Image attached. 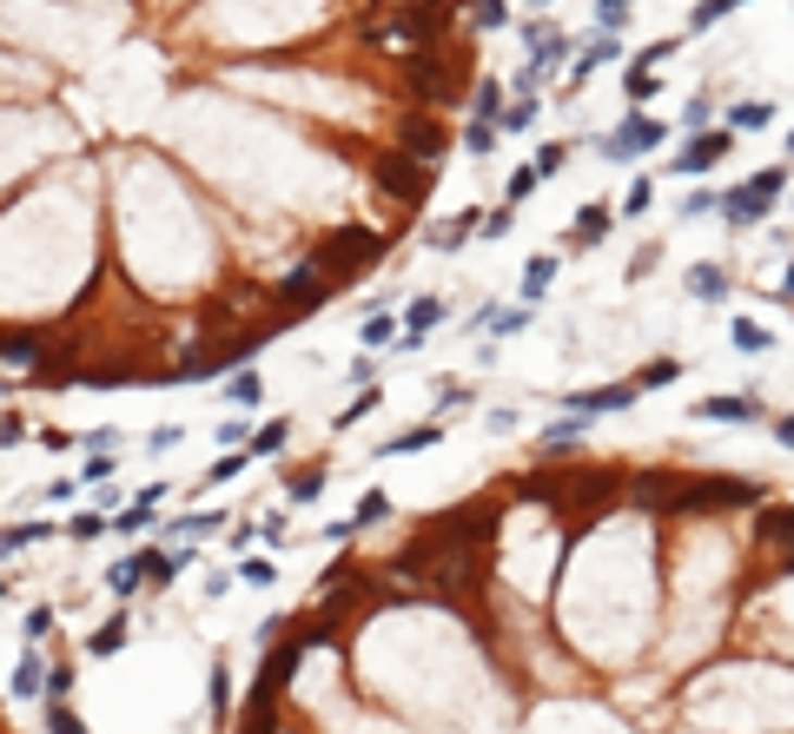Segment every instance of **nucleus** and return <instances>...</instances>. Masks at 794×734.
<instances>
[{
  "mask_svg": "<svg viewBox=\"0 0 794 734\" xmlns=\"http://www.w3.org/2000/svg\"><path fill=\"white\" fill-rule=\"evenodd\" d=\"M656 259H662V245H643V252H635V265H629L622 278H629V285H635V278H649V272H656Z\"/></svg>",
  "mask_w": 794,
  "mask_h": 734,
  "instance_id": "864d4df0",
  "label": "nucleus"
},
{
  "mask_svg": "<svg viewBox=\"0 0 794 734\" xmlns=\"http://www.w3.org/2000/svg\"><path fill=\"white\" fill-rule=\"evenodd\" d=\"M470 21L476 27H510V8L504 0H470Z\"/></svg>",
  "mask_w": 794,
  "mask_h": 734,
  "instance_id": "37998d69",
  "label": "nucleus"
},
{
  "mask_svg": "<svg viewBox=\"0 0 794 734\" xmlns=\"http://www.w3.org/2000/svg\"><path fill=\"white\" fill-rule=\"evenodd\" d=\"M47 669H53V662L40 656L34 642H27V648H21V662H14V682H8V695H14V701H34V695H47Z\"/></svg>",
  "mask_w": 794,
  "mask_h": 734,
  "instance_id": "1a4fd4ad",
  "label": "nucleus"
},
{
  "mask_svg": "<svg viewBox=\"0 0 794 734\" xmlns=\"http://www.w3.org/2000/svg\"><path fill=\"white\" fill-rule=\"evenodd\" d=\"M729 152H735V126H729V133H695V139L682 146V159H669V166H675L682 179H702V173L722 166Z\"/></svg>",
  "mask_w": 794,
  "mask_h": 734,
  "instance_id": "39448f33",
  "label": "nucleus"
},
{
  "mask_svg": "<svg viewBox=\"0 0 794 734\" xmlns=\"http://www.w3.org/2000/svg\"><path fill=\"white\" fill-rule=\"evenodd\" d=\"M345 384H358V390H371V384H377V358H371V351H358V358L345 364Z\"/></svg>",
  "mask_w": 794,
  "mask_h": 734,
  "instance_id": "c03bdc74",
  "label": "nucleus"
},
{
  "mask_svg": "<svg viewBox=\"0 0 794 734\" xmlns=\"http://www.w3.org/2000/svg\"><path fill=\"white\" fill-rule=\"evenodd\" d=\"M139 583H146V569H139V556H120V562H113V569H107V589H113V596H120V602H126V596H133V589H139Z\"/></svg>",
  "mask_w": 794,
  "mask_h": 734,
  "instance_id": "393cba45",
  "label": "nucleus"
},
{
  "mask_svg": "<svg viewBox=\"0 0 794 734\" xmlns=\"http://www.w3.org/2000/svg\"><path fill=\"white\" fill-rule=\"evenodd\" d=\"M66 536H73V543H100V536H113V517H107V510H73Z\"/></svg>",
  "mask_w": 794,
  "mask_h": 734,
  "instance_id": "412c9836",
  "label": "nucleus"
},
{
  "mask_svg": "<svg viewBox=\"0 0 794 734\" xmlns=\"http://www.w3.org/2000/svg\"><path fill=\"white\" fill-rule=\"evenodd\" d=\"M609 219H616V212H609L603 199H590V206L576 212V225H570V238H563V245H570V252H590V245L609 232Z\"/></svg>",
  "mask_w": 794,
  "mask_h": 734,
  "instance_id": "f8f14e48",
  "label": "nucleus"
},
{
  "mask_svg": "<svg viewBox=\"0 0 794 734\" xmlns=\"http://www.w3.org/2000/svg\"><path fill=\"white\" fill-rule=\"evenodd\" d=\"M238 583H246V589H272L278 583V562L272 556H246V562H238Z\"/></svg>",
  "mask_w": 794,
  "mask_h": 734,
  "instance_id": "cd10ccee",
  "label": "nucleus"
},
{
  "mask_svg": "<svg viewBox=\"0 0 794 734\" xmlns=\"http://www.w3.org/2000/svg\"><path fill=\"white\" fill-rule=\"evenodd\" d=\"M66 695H73V669L53 662V669H47V701H66Z\"/></svg>",
  "mask_w": 794,
  "mask_h": 734,
  "instance_id": "3c124183",
  "label": "nucleus"
},
{
  "mask_svg": "<svg viewBox=\"0 0 794 734\" xmlns=\"http://www.w3.org/2000/svg\"><path fill=\"white\" fill-rule=\"evenodd\" d=\"M285 497H291V503H318V497H325V470H298V476H285Z\"/></svg>",
  "mask_w": 794,
  "mask_h": 734,
  "instance_id": "bb28decb",
  "label": "nucleus"
},
{
  "mask_svg": "<svg viewBox=\"0 0 794 734\" xmlns=\"http://www.w3.org/2000/svg\"><path fill=\"white\" fill-rule=\"evenodd\" d=\"M377 252H384V238H377V232L345 225V232H332V238L311 252V265H318V278H325V285H351V278L377 259Z\"/></svg>",
  "mask_w": 794,
  "mask_h": 734,
  "instance_id": "f257e3e1",
  "label": "nucleus"
},
{
  "mask_svg": "<svg viewBox=\"0 0 794 734\" xmlns=\"http://www.w3.org/2000/svg\"><path fill=\"white\" fill-rule=\"evenodd\" d=\"M159 503H166V483H146L139 497H133V503L113 517V536H126V543H133L139 530H152V523H159Z\"/></svg>",
  "mask_w": 794,
  "mask_h": 734,
  "instance_id": "6e6552de",
  "label": "nucleus"
},
{
  "mask_svg": "<svg viewBox=\"0 0 794 734\" xmlns=\"http://www.w3.org/2000/svg\"><path fill=\"white\" fill-rule=\"evenodd\" d=\"M246 463H252L246 450H238V457H219V463H212V470H206L199 483H232V476H246Z\"/></svg>",
  "mask_w": 794,
  "mask_h": 734,
  "instance_id": "a18cd8bd",
  "label": "nucleus"
},
{
  "mask_svg": "<svg viewBox=\"0 0 794 734\" xmlns=\"http://www.w3.org/2000/svg\"><path fill=\"white\" fill-rule=\"evenodd\" d=\"M225 397L238 403V411H252V403L265 397V377L259 371H238V377H225Z\"/></svg>",
  "mask_w": 794,
  "mask_h": 734,
  "instance_id": "a878e982",
  "label": "nucleus"
},
{
  "mask_svg": "<svg viewBox=\"0 0 794 734\" xmlns=\"http://www.w3.org/2000/svg\"><path fill=\"white\" fill-rule=\"evenodd\" d=\"M576 437H583V418H570V424H549V431H543V450L556 457V450H570Z\"/></svg>",
  "mask_w": 794,
  "mask_h": 734,
  "instance_id": "79ce46f5",
  "label": "nucleus"
},
{
  "mask_svg": "<svg viewBox=\"0 0 794 734\" xmlns=\"http://www.w3.org/2000/svg\"><path fill=\"white\" fill-rule=\"evenodd\" d=\"M729 338H735V351H768V345H774L761 324H748V318H735V324H729Z\"/></svg>",
  "mask_w": 794,
  "mask_h": 734,
  "instance_id": "58836bf2",
  "label": "nucleus"
},
{
  "mask_svg": "<svg viewBox=\"0 0 794 734\" xmlns=\"http://www.w3.org/2000/svg\"><path fill=\"white\" fill-rule=\"evenodd\" d=\"M73 444H79L73 431H40V450H73Z\"/></svg>",
  "mask_w": 794,
  "mask_h": 734,
  "instance_id": "052dcab7",
  "label": "nucleus"
},
{
  "mask_svg": "<svg viewBox=\"0 0 794 734\" xmlns=\"http://www.w3.org/2000/svg\"><path fill=\"white\" fill-rule=\"evenodd\" d=\"M774 444H787V450H794V418H774Z\"/></svg>",
  "mask_w": 794,
  "mask_h": 734,
  "instance_id": "e2e57ef3",
  "label": "nucleus"
},
{
  "mask_svg": "<svg viewBox=\"0 0 794 734\" xmlns=\"http://www.w3.org/2000/svg\"><path fill=\"white\" fill-rule=\"evenodd\" d=\"M377 186H384L397 206H424L431 166H411V152H390V159H377Z\"/></svg>",
  "mask_w": 794,
  "mask_h": 734,
  "instance_id": "20e7f679",
  "label": "nucleus"
},
{
  "mask_svg": "<svg viewBox=\"0 0 794 734\" xmlns=\"http://www.w3.org/2000/svg\"><path fill=\"white\" fill-rule=\"evenodd\" d=\"M787 192V166H768V173H755V179H742L735 192H722V219L729 225H755V219H768L774 212V199Z\"/></svg>",
  "mask_w": 794,
  "mask_h": 734,
  "instance_id": "f03ea898",
  "label": "nucleus"
},
{
  "mask_svg": "<svg viewBox=\"0 0 794 734\" xmlns=\"http://www.w3.org/2000/svg\"><path fill=\"white\" fill-rule=\"evenodd\" d=\"M629 8H635V0H596V27H603V34H622Z\"/></svg>",
  "mask_w": 794,
  "mask_h": 734,
  "instance_id": "a19ab883",
  "label": "nucleus"
},
{
  "mask_svg": "<svg viewBox=\"0 0 794 734\" xmlns=\"http://www.w3.org/2000/svg\"><path fill=\"white\" fill-rule=\"evenodd\" d=\"M0 371H40V338L34 332H21V338H0Z\"/></svg>",
  "mask_w": 794,
  "mask_h": 734,
  "instance_id": "dca6fc26",
  "label": "nucleus"
},
{
  "mask_svg": "<svg viewBox=\"0 0 794 734\" xmlns=\"http://www.w3.org/2000/svg\"><path fill=\"white\" fill-rule=\"evenodd\" d=\"M536 186H543V173H536V166H517V173H510V186H504V206H523Z\"/></svg>",
  "mask_w": 794,
  "mask_h": 734,
  "instance_id": "e433bc0d",
  "label": "nucleus"
},
{
  "mask_svg": "<svg viewBox=\"0 0 794 734\" xmlns=\"http://www.w3.org/2000/svg\"><path fill=\"white\" fill-rule=\"evenodd\" d=\"M0 602H8V576H0Z\"/></svg>",
  "mask_w": 794,
  "mask_h": 734,
  "instance_id": "69168bd1",
  "label": "nucleus"
},
{
  "mask_svg": "<svg viewBox=\"0 0 794 734\" xmlns=\"http://www.w3.org/2000/svg\"><path fill=\"white\" fill-rule=\"evenodd\" d=\"M252 536H259V523H238V530H225V543H232V556H238V549H246Z\"/></svg>",
  "mask_w": 794,
  "mask_h": 734,
  "instance_id": "680f3d73",
  "label": "nucleus"
},
{
  "mask_svg": "<svg viewBox=\"0 0 794 734\" xmlns=\"http://www.w3.org/2000/svg\"><path fill=\"white\" fill-rule=\"evenodd\" d=\"M285 437H291V424H259V431H252V457H278Z\"/></svg>",
  "mask_w": 794,
  "mask_h": 734,
  "instance_id": "4c0bfd02",
  "label": "nucleus"
},
{
  "mask_svg": "<svg viewBox=\"0 0 794 734\" xmlns=\"http://www.w3.org/2000/svg\"><path fill=\"white\" fill-rule=\"evenodd\" d=\"M397 146H418V152H444L450 139H444L437 126H418V120H411V126H397Z\"/></svg>",
  "mask_w": 794,
  "mask_h": 734,
  "instance_id": "c756f323",
  "label": "nucleus"
},
{
  "mask_svg": "<svg viewBox=\"0 0 794 734\" xmlns=\"http://www.w3.org/2000/svg\"><path fill=\"white\" fill-rule=\"evenodd\" d=\"M556 272H563V259H556V252H536L530 272H523V304H536V298L556 285Z\"/></svg>",
  "mask_w": 794,
  "mask_h": 734,
  "instance_id": "6ab92c4d",
  "label": "nucleus"
},
{
  "mask_svg": "<svg viewBox=\"0 0 794 734\" xmlns=\"http://www.w3.org/2000/svg\"><path fill=\"white\" fill-rule=\"evenodd\" d=\"M14 444H27V418L21 411H0V450H14Z\"/></svg>",
  "mask_w": 794,
  "mask_h": 734,
  "instance_id": "49530a36",
  "label": "nucleus"
},
{
  "mask_svg": "<svg viewBox=\"0 0 794 734\" xmlns=\"http://www.w3.org/2000/svg\"><path fill=\"white\" fill-rule=\"evenodd\" d=\"M47 727H53V734H94V727L79 721V714H73L66 701H47Z\"/></svg>",
  "mask_w": 794,
  "mask_h": 734,
  "instance_id": "ea45409f",
  "label": "nucleus"
},
{
  "mask_svg": "<svg viewBox=\"0 0 794 734\" xmlns=\"http://www.w3.org/2000/svg\"><path fill=\"white\" fill-rule=\"evenodd\" d=\"M635 397H643V390H635V377H629V384H596V390H570V397H563V411H570V418H609V411H629Z\"/></svg>",
  "mask_w": 794,
  "mask_h": 734,
  "instance_id": "423d86ee",
  "label": "nucleus"
},
{
  "mask_svg": "<svg viewBox=\"0 0 794 734\" xmlns=\"http://www.w3.org/2000/svg\"><path fill=\"white\" fill-rule=\"evenodd\" d=\"M358 338H364V351H390V345H397V318H384V311H371V318L358 324Z\"/></svg>",
  "mask_w": 794,
  "mask_h": 734,
  "instance_id": "b1692460",
  "label": "nucleus"
},
{
  "mask_svg": "<svg viewBox=\"0 0 794 734\" xmlns=\"http://www.w3.org/2000/svg\"><path fill=\"white\" fill-rule=\"evenodd\" d=\"M206 708H212V721L232 714V669H225V662H212V695H206Z\"/></svg>",
  "mask_w": 794,
  "mask_h": 734,
  "instance_id": "c85d7f7f",
  "label": "nucleus"
},
{
  "mask_svg": "<svg viewBox=\"0 0 794 734\" xmlns=\"http://www.w3.org/2000/svg\"><path fill=\"white\" fill-rule=\"evenodd\" d=\"M113 476H120L113 450H87V463H79V483H94V489H100V483H113Z\"/></svg>",
  "mask_w": 794,
  "mask_h": 734,
  "instance_id": "7c9ffc66",
  "label": "nucleus"
},
{
  "mask_svg": "<svg viewBox=\"0 0 794 734\" xmlns=\"http://www.w3.org/2000/svg\"><path fill=\"white\" fill-rule=\"evenodd\" d=\"M476 232H484V212H457V219H437L424 238L437 245V252H457V245H470Z\"/></svg>",
  "mask_w": 794,
  "mask_h": 734,
  "instance_id": "9b49d317",
  "label": "nucleus"
},
{
  "mask_svg": "<svg viewBox=\"0 0 794 734\" xmlns=\"http://www.w3.org/2000/svg\"><path fill=\"white\" fill-rule=\"evenodd\" d=\"M219 523H225V510H186V517L166 523V536H173V543H199V536H212Z\"/></svg>",
  "mask_w": 794,
  "mask_h": 734,
  "instance_id": "a211bd4d",
  "label": "nucleus"
},
{
  "mask_svg": "<svg viewBox=\"0 0 794 734\" xmlns=\"http://www.w3.org/2000/svg\"><path fill=\"white\" fill-rule=\"evenodd\" d=\"M463 152H476V159L497 152V126H491V120H470V126H463Z\"/></svg>",
  "mask_w": 794,
  "mask_h": 734,
  "instance_id": "72a5a7b5",
  "label": "nucleus"
},
{
  "mask_svg": "<svg viewBox=\"0 0 794 734\" xmlns=\"http://www.w3.org/2000/svg\"><path fill=\"white\" fill-rule=\"evenodd\" d=\"M113 444H120V431H113V424H94L87 437H79V450H113Z\"/></svg>",
  "mask_w": 794,
  "mask_h": 734,
  "instance_id": "5fc2aeb1",
  "label": "nucleus"
},
{
  "mask_svg": "<svg viewBox=\"0 0 794 734\" xmlns=\"http://www.w3.org/2000/svg\"><path fill=\"white\" fill-rule=\"evenodd\" d=\"M695 418L702 424H748V418H761V403L755 397H702Z\"/></svg>",
  "mask_w": 794,
  "mask_h": 734,
  "instance_id": "9d476101",
  "label": "nucleus"
},
{
  "mask_svg": "<svg viewBox=\"0 0 794 734\" xmlns=\"http://www.w3.org/2000/svg\"><path fill=\"white\" fill-rule=\"evenodd\" d=\"M708 206H722V199H715V192H708V186H695V192H688V199H682V219H702V212H708Z\"/></svg>",
  "mask_w": 794,
  "mask_h": 734,
  "instance_id": "6e6d98bb",
  "label": "nucleus"
},
{
  "mask_svg": "<svg viewBox=\"0 0 794 734\" xmlns=\"http://www.w3.org/2000/svg\"><path fill=\"white\" fill-rule=\"evenodd\" d=\"M781 298H794V265H787V278H781Z\"/></svg>",
  "mask_w": 794,
  "mask_h": 734,
  "instance_id": "0e129e2a",
  "label": "nucleus"
},
{
  "mask_svg": "<svg viewBox=\"0 0 794 734\" xmlns=\"http://www.w3.org/2000/svg\"><path fill=\"white\" fill-rule=\"evenodd\" d=\"M517 225V206H504V212H484V238H504Z\"/></svg>",
  "mask_w": 794,
  "mask_h": 734,
  "instance_id": "4d7b16f0",
  "label": "nucleus"
},
{
  "mask_svg": "<svg viewBox=\"0 0 794 734\" xmlns=\"http://www.w3.org/2000/svg\"><path fill=\"white\" fill-rule=\"evenodd\" d=\"M768 120H774V107H768V100H742L729 126H735V133H755V126H768Z\"/></svg>",
  "mask_w": 794,
  "mask_h": 734,
  "instance_id": "c9c22d12",
  "label": "nucleus"
},
{
  "mask_svg": "<svg viewBox=\"0 0 794 734\" xmlns=\"http://www.w3.org/2000/svg\"><path fill=\"white\" fill-rule=\"evenodd\" d=\"M530 304H484V318H476V324H484V332L491 338H517V332H530Z\"/></svg>",
  "mask_w": 794,
  "mask_h": 734,
  "instance_id": "2eb2a0df",
  "label": "nucleus"
},
{
  "mask_svg": "<svg viewBox=\"0 0 794 734\" xmlns=\"http://www.w3.org/2000/svg\"><path fill=\"white\" fill-rule=\"evenodd\" d=\"M384 517H390V497H384V489H364L358 510H351V523H358V530H371V523H384Z\"/></svg>",
  "mask_w": 794,
  "mask_h": 734,
  "instance_id": "2f4dec72",
  "label": "nucleus"
},
{
  "mask_svg": "<svg viewBox=\"0 0 794 734\" xmlns=\"http://www.w3.org/2000/svg\"><path fill=\"white\" fill-rule=\"evenodd\" d=\"M179 437H186L179 424H159V431H146V450H152V457H166V450H173Z\"/></svg>",
  "mask_w": 794,
  "mask_h": 734,
  "instance_id": "603ef678",
  "label": "nucleus"
},
{
  "mask_svg": "<svg viewBox=\"0 0 794 734\" xmlns=\"http://www.w3.org/2000/svg\"><path fill=\"white\" fill-rule=\"evenodd\" d=\"M120 648H126V615H113V622H100L94 635H87V656H120Z\"/></svg>",
  "mask_w": 794,
  "mask_h": 734,
  "instance_id": "4be33fe9",
  "label": "nucleus"
},
{
  "mask_svg": "<svg viewBox=\"0 0 794 734\" xmlns=\"http://www.w3.org/2000/svg\"><path fill=\"white\" fill-rule=\"evenodd\" d=\"M649 206H656V179H635V186H629V199H622V212L635 219V212H649Z\"/></svg>",
  "mask_w": 794,
  "mask_h": 734,
  "instance_id": "de8ad7c7",
  "label": "nucleus"
},
{
  "mask_svg": "<svg viewBox=\"0 0 794 734\" xmlns=\"http://www.w3.org/2000/svg\"><path fill=\"white\" fill-rule=\"evenodd\" d=\"M616 53H622V40H616V34H596V40H590V47H583V60H576V66H570V87H583V79H590V73H596V66H609V60H616Z\"/></svg>",
  "mask_w": 794,
  "mask_h": 734,
  "instance_id": "f3484780",
  "label": "nucleus"
},
{
  "mask_svg": "<svg viewBox=\"0 0 794 734\" xmlns=\"http://www.w3.org/2000/svg\"><path fill=\"white\" fill-rule=\"evenodd\" d=\"M47 629H53V609H47V602H34V609H27V642H40Z\"/></svg>",
  "mask_w": 794,
  "mask_h": 734,
  "instance_id": "13d9d810",
  "label": "nucleus"
},
{
  "mask_svg": "<svg viewBox=\"0 0 794 734\" xmlns=\"http://www.w3.org/2000/svg\"><path fill=\"white\" fill-rule=\"evenodd\" d=\"M682 377V358H649L643 371H635V390H669Z\"/></svg>",
  "mask_w": 794,
  "mask_h": 734,
  "instance_id": "5701e85b",
  "label": "nucleus"
},
{
  "mask_svg": "<svg viewBox=\"0 0 794 734\" xmlns=\"http://www.w3.org/2000/svg\"><path fill=\"white\" fill-rule=\"evenodd\" d=\"M66 523H47V517H27V523H14V530H0V556H21V549H34V543H47V536H60Z\"/></svg>",
  "mask_w": 794,
  "mask_h": 734,
  "instance_id": "4468645a",
  "label": "nucleus"
},
{
  "mask_svg": "<svg viewBox=\"0 0 794 734\" xmlns=\"http://www.w3.org/2000/svg\"><path fill=\"white\" fill-rule=\"evenodd\" d=\"M371 411H377V384H371V390H358V403H345L338 431H351V424H358V418H371Z\"/></svg>",
  "mask_w": 794,
  "mask_h": 734,
  "instance_id": "09e8293b",
  "label": "nucleus"
},
{
  "mask_svg": "<svg viewBox=\"0 0 794 734\" xmlns=\"http://www.w3.org/2000/svg\"><path fill=\"white\" fill-rule=\"evenodd\" d=\"M246 437H252V424H219V444L225 450H246Z\"/></svg>",
  "mask_w": 794,
  "mask_h": 734,
  "instance_id": "bf43d9fd",
  "label": "nucleus"
},
{
  "mask_svg": "<svg viewBox=\"0 0 794 734\" xmlns=\"http://www.w3.org/2000/svg\"><path fill=\"white\" fill-rule=\"evenodd\" d=\"M688 298L722 304V298H729V272H722V265H695V272H688Z\"/></svg>",
  "mask_w": 794,
  "mask_h": 734,
  "instance_id": "aec40b11",
  "label": "nucleus"
},
{
  "mask_svg": "<svg viewBox=\"0 0 794 734\" xmlns=\"http://www.w3.org/2000/svg\"><path fill=\"white\" fill-rule=\"evenodd\" d=\"M437 324H444V298H431V291H424V298H411V304H405V332H397V345H390V351H405V358H411V351L437 332Z\"/></svg>",
  "mask_w": 794,
  "mask_h": 734,
  "instance_id": "0eeeda50",
  "label": "nucleus"
},
{
  "mask_svg": "<svg viewBox=\"0 0 794 734\" xmlns=\"http://www.w3.org/2000/svg\"><path fill=\"white\" fill-rule=\"evenodd\" d=\"M536 113H543V107H536V100L523 94L517 107H504V120H497V126H504V133H530V126H536Z\"/></svg>",
  "mask_w": 794,
  "mask_h": 734,
  "instance_id": "f704fd0d",
  "label": "nucleus"
},
{
  "mask_svg": "<svg viewBox=\"0 0 794 734\" xmlns=\"http://www.w3.org/2000/svg\"><path fill=\"white\" fill-rule=\"evenodd\" d=\"M431 444H444V424H437V418H431V424H418V431L384 437V444H377V457H418V450H431Z\"/></svg>",
  "mask_w": 794,
  "mask_h": 734,
  "instance_id": "ddd939ff",
  "label": "nucleus"
},
{
  "mask_svg": "<svg viewBox=\"0 0 794 734\" xmlns=\"http://www.w3.org/2000/svg\"><path fill=\"white\" fill-rule=\"evenodd\" d=\"M563 166H570V139H549V146H536V173H543V179H556Z\"/></svg>",
  "mask_w": 794,
  "mask_h": 734,
  "instance_id": "473e14b6",
  "label": "nucleus"
},
{
  "mask_svg": "<svg viewBox=\"0 0 794 734\" xmlns=\"http://www.w3.org/2000/svg\"><path fill=\"white\" fill-rule=\"evenodd\" d=\"M656 146H662V120H649V113H622V126H609V133H603V152L616 159V166H622V159L656 152Z\"/></svg>",
  "mask_w": 794,
  "mask_h": 734,
  "instance_id": "7ed1b4c3",
  "label": "nucleus"
},
{
  "mask_svg": "<svg viewBox=\"0 0 794 734\" xmlns=\"http://www.w3.org/2000/svg\"><path fill=\"white\" fill-rule=\"evenodd\" d=\"M735 8H742V0H702L688 27H715V21H722V14H735Z\"/></svg>",
  "mask_w": 794,
  "mask_h": 734,
  "instance_id": "8fccbe9b",
  "label": "nucleus"
},
{
  "mask_svg": "<svg viewBox=\"0 0 794 734\" xmlns=\"http://www.w3.org/2000/svg\"><path fill=\"white\" fill-rule=\"evenodd\" d=\"M787 152H794V139H787Z\"/></svg>",
  "mask_w": 794,
  "mask_h": 734,
  "instance_id": "338daca9",
  "label": "nucleus"
}]
</instances>
